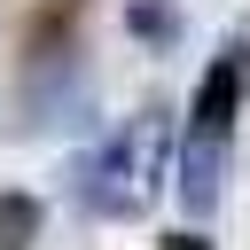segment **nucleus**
<instances>
[{"label":"nucleus","instance_id":"nucleus-3","mask_svg":"<svg viewBox=\"0 0 250 250\" xmlns=\"http://www.w3.org/2000/svg\"><path fill=\"white\" fill-rule=\"evenodd\" d=\"M219 180H227V141L188 133V141H180V203H188V219H211Z\"/></svg>","mask_w":250,"mask_h":250},{"label":"nucleus","instance_id":"nucleus-1","mask_svg":"<svg viewBox=\"0 0 250 250\" xmlns=\"http://www.w3.org/2000/svg\"><path fill=\"white\" fill-rule=\"evenodd\" d=\"M156 148H164V125L141 117L125 133H109L86 164H78V203L94 219H133L148 203V180H156Z\"/></svg>","mask_w":250,"mask_h":250},{"label":"nucleus","instance_id":"nucleus-2","mask_svg":"<svg viewBox=\"0 0 250 250\" xmlns=\"http://www.w3.org/2000/svg\"><path fill=\"white\" fill-rule=\"evenodd\" d=\"M242 78H250V39H227L195 86V109H188V133L203 141H227L234 133V109H242Z\"/></svg>","mask_w":250,"mask_h":250},{"label":"nucleus","instance_id":"nucleus-5","mask_svg":"<svg viewBox=\"0 0 250 250\" xmlns=\"http://www.w3.org/2000/svg\"><path fill=\"white\" fill-rule=\"evenodd\" d=\"M156 250H211L203 234H172V242H156Z\"/></svg>","mask_w":250,"mask_h":250},{"label":"nucleus","instance_id":"nucleus-4","mask_svg":"<svg viewBox=\"0 0 250 250\" xmlns=\"http://www.w3.org/2000/svg\"><path fill=\"white\" fill-rule=\"evenodd\" d=\"M31 242H39V195L8 188L0 195V250H31Z\"/></svg>","mask_w":250,"mask_h":250}]
</instances>
